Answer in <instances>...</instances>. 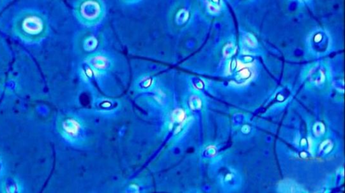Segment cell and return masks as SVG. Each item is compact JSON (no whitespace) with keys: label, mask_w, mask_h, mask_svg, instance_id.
<instances>
[{"label":"cell","mask_w":345,"mask_h":193,"mask_svg":"<svg viewBox=\"0 0 345 193\" xmlns=\"http://www.w3.org/2000/svg\"><path fill=\"white\" fill-rule=\"evenodd\" d=\"M104 13L103 5L99 0H84L79 8L80 17L86 25L98 23Z\"/></svg>","instance_id":"1"},{"label":"cell","mask_w":345,"mask_h":193,"mask_svg":"<svg viewBox=\"0 0 345 193\" xmlns=\"http://www.w3.org/2000/svg\"><path fill=\"white\" fill-rule=\"evenodd\" d=\"M88 63L92 68L96 71H105L111 66V61L103 55H96L90 57Z\"/></svg>","instance_id":"2"},{"label":"cell","mask_w":345,"mask_h":193,"mask_svg":"<svg viewBox=\"0 0 345 193\" xmlns=\"http://www.w3.org/2000/svg\"><path fill=\"white\" fill-rule=\"evenodd\" d=\"M23 28L26 32L29 34H37L42 28V22L36 17H30L24 22Z\"/></svg>","instance_id":"3"},{"label":"cell","mask_w":345,"mask_h":193,"mask_svg":"<svg viewBox=\"0 0 345 193\" xmlns=\"http://www.w3.org/2000/svg\"><path fill=\"white\" fill-rule=\"evenodd\" d=\"M64 131L65 135L69 138H74L79 134L80 126L76 120L74 119L66 120L64 123Z\"/></svg>","instance_id":"4"},{"label":"cell","mask_w":345,"mask_h":193,"mask_svg":"<svg viewBox=\"0 0 345 193\" xmlns=\"http://www.w3.org/2000/svg\"><path fill=\"white\" fill-rule=\"evenodd\" d=\"M189 18V12L185 9H181L175 16V22L178 25H182L187 21Z\"/></svg>","instance_id":"5"},{"label":"cell","mask_w":345,"mask_h":193,"mask_svg":"<svg viewBox=\"0 0 345 193\" xmlns=\"http://www.w3.org/2000/svg\"><path fill=\"white\" fill-rule=\"evenodd\" d=\"M97 44L98 41L96 39V38H94L93 36H90L87 38L85 40L84 43V47L85 50H86V51H93L94 49H95L96 46H97Z\"/></svg>","instance_id":"6"},{"label":"cell","mask_w":345,"mask_h":193,"mask_svg":"<svg viewBox=\"0 0 345 193\" xmlns=\"http://www.w3.org/2000/svg\"><path fill=\"white\" fill-rule=\"evenodd\" d=\"M185 118V114L184 112L182 110L180 109H177V110H174L172 112L171 116V120L173 122H177V123H180L181 122H183Z\"/></svg>","instance_id":"7"},{"label":"cell","mask_w":345,"mask_h":193,"mask_svg":"<svg viewBox=\"0 0 345 193\" xmlns=\"http://www.w3.org/2000/svg\"><path fill=\"white\" fill-rule=\"evenodd\" d=\"M153 83V79L151 77H146L143 78L142 81H141V85L143 86V88H148V87L151 86Z\"/></svg>","instance_id":"8"},{"label":"cell","mask_w":345,"mask_h":193,"mask_svg":"<svg viewBox=\"0 0 345 193\" xmlns=\"http://www.w3.org/2000/svg\"><path fill=\"white\" fill-rule=\"evenodd\" d=\"M208 11L211 14H217V13L219 12V8H218V7L211 4V3H208Z\"/></svg>","instance_id":"9"},{"label":"cell","mask_w":345,"mask_h":193,"mask_svg":"<svg viewBox=\"0 0 345 193\" xmlns=\"http://www.w3.org/2000/svg\"><path fill=\"white\" fill-rule=\"evenodd\" d=\"M140 0H125V2H127V3H135L138 2Z\"/></svg>","instance_id":"10"}]
</instances>
